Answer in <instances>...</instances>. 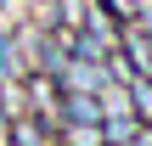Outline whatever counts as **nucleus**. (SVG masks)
I'll list each match as a JSON object with an SVG mask.
<instances>
[{
    "label": "nucleus",
    "mask_w": 152,
    "mask_h": 146,
    "mask_svg": "<svg viewBox=\"0 0 152 146\" xmlns=\"http://www.w3.org/2000/svg\"><path fill=\"white\" fill-rule=\"evenodd\" d=\"M11 146H56V135H51V124L45 118H11Z\"/></svg>",
    "instance_id": "nucleus-1"
},
{
    "label": "nucleus",
    "mask_w": 152,
    "mask_h": 146,
    "mask_svg": "<svg viewBox=\"0 0 152 146\" xmlns=\"http://www.w3.org/2000/svg\"><path fill=\"white\" fill-rule=\"evenodd\" d=\"M68 79H73V90H85V96H96V90L107 84V73H102L96 62H73V68H68Z\"/></svg>",
    "instance_id": "nucleus-2"
},
{
    "label": "nucleus",
    "mask_w": 152,
    "mask_h": 146,
    "mask_svg": "<svg viewBox=\"0 0 152 146\" xmlns=\"http://www.w3.org/2000/svg\"><path fill=\"white\" fill-rule=\"evenodd\" d=\"M135 135H141L135 118H107V124H102V146H130Z\"/></svg>",
    "instance_id": "nucleus-3"
},
{
    "label": "nucleus",
    "mask_w": 152,
    "mask_h": 146,
    "mask_svg": "<svg viewBox=\"0 0 152 146\" xmlns=\"http://www.w3.org/2000/svg\"><path fill=\"white\" fill-rule=\"evenodd\" d=\"M130 107H135V118L152 124V73H135L130 79Z\"/></svg>",
    "instance_id": "nucleus-4"
},
{
    "label": "nucleus",
    "mask_w": 152,
    "mask_h": 146,
    "mask_svg": "<svg viewBox=\"0 0 152 146\" xmlns=\"http://www.w3.org/2000/svg\"><path fill=\"white\" fill-rule=\"evenodd\" d=\"M62 113H68L73 124H102V107H96L85 90H79V96H68V101H62Z\"/></svg>",
    "instance_id": "nucleus-5"
},
{
    "label": "nucleus",
    "mask_w": 152,
    "mask_h": 146,
    "mask_svg": "<svg viewBox=\"0 0 152 146\" xmlns=\"http://www.w3.org/2000/svg\"><path fill=\"white\" fill-rule=\"evenodd\" d=\"M124 51H130L135 73H152V34H130V39H124Z\"/></svg>",
    "instance_id": "nucleus-6"
},
{
    "label": "nucleus",
    "mask_w": 152,
    "mask_h": 146,
    "mask_svg": "<svg viewBox=\"0 0 152 146\" xmlns=\"http://www.w3.org/2000/svg\"><path fill=\"white\" fill-rule=\"evenodd\" d=\"M68 146H102V129L96 124H73L68 129Z\"/></svg>",
    "instance_id": "nucleus-7"
},
{
    "label": "nucleus",
    "mask_w": 152,
    "mask_h": 146,
    "mask_svg": "<svg viewBox=\"0 0 152 146\" xmlns=\"http://www.w3.org/2000/svg\"><path fill=\"white\" fill-rule=\"evenodd\" d=\"M107 6H113V11H118V17H135V11H141V6H135V0H107Z\"/></svg>",
    "instance_id": "nucleus-8"
},
{
    "label": "nucleus",
    "mask_w": 152,
    "mask_h": 146,
    "mask_svg": "<svg viewBox=\"0 0 152 146\" xmlns=\"http://www.w3.org/2000/svg\"><path fill=\"white\" fill-rule=\"evenodd\" d=\"M147 28H152V6H147Z\"/></svg>",
    "instance_id": "nucleus-9"
}]
</instances>
